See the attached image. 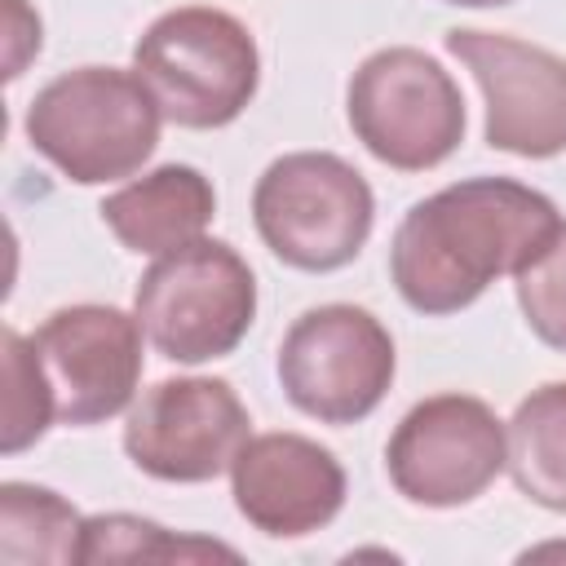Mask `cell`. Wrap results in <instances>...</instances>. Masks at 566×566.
<instances>
[{
    "mask_svg": "<svg viewBox=\"0 0 566 566\" xmlns=\"http://www.w3.org/2000/svg\"><path fill=\"white\" fill-rule=\"evenodd\" d=\"M562 226L557 203L513 177H469L407 208L389 243V279L416 314L469 310L500 274H517Z\"/></svg>",
    "mask_w": 566,
    "mask_h": 566,
    "instance_id": "obj_1",
    "label": "cell"
},
{
    "mask_svg": "<svg viewBox=\"0 0 566 566\" xmlns=\"http://www.w3.org/2000/svg\"><path fill=\"white\" fill-rule=\"evenodd\" d=\"M159 102L137 71L75 66L49 80L27 106V142L71 181L102 186L133 177L159 146Z\"/></svg>",
    "mask_w": 566,
    "mask_h": 566,
    "instance_id": "obj_2",
    "label": "cell"
},
{
    "mask_svg": "<svg viewBox=\"0 0 566 566\" xmlns=\"http://www.w3.org/2000/svg\"><path fill=\"white\" fill-rule=\"evenodd\" d=\"M133 71L155 93L177 128L234 124L261 84V53L252 31L212 4H181L159 13L133 44Z\"/></svg>",
    "mask_w": 566,
    "mask_h": 566,
    "instance_id": "obj_3",
    "label": "cell"
},
{
    "mask_svg": "<svg viewBox=\"0 0 566 566\" xmlns=\"http://www.w3.org/2000/svg\"><path fill=\"white\" fill-rule=\"evenodd\" d=\"M133 314L168 363H208L239 349L256 318V274L226 239L181 243L137 279Z\"/></svg>",
    "mask_w": 566,
    "mask_h": 566,
    "instance_id": "obj_4",
    "label": "cell"
},
{
    "mask_svg": "<svg viewBox=\"0 0 566 566\" xmlns=\"http://www.w3.org/2000/svg\"><path fill=\"white\" fill-rule=\"evenodd\" d=\"M252 221L261 243L283 265L332 274L363 252L376 221V195L340 155L292 150L256 177Z\"/></svg>",
    "mask_w": 566,
    "mask_h": 566,
    "instance_id": "obj_5",
    "label": "cell"
},
{
    "mask_svg": "<svg viewBox=\"0 0 566 566\" xmlns=\"http://www.w3.org/2000/svg\"><path fill=\"white\" fill-rule=\"evenodd\" d=\"M354 137L398 172H424L464 142V97L438 57L411 44L376 49L345 88Z\"/></svg>",
    "mask_w": 566,
    "mask_h": 566,
    "instance_id": "obj_6",
    "label": "cell"
},
{
    "mask_svg": "<svg viewBox=\"0 0 566 566\" xmlns=\"http://www.w3.org/2000/svg\"><path fill=\"white\" fill-rule=\"evenodd\" d=\"M394 336L363 305H314L279 345V385L287 402L318 424L367 420L394 385Z\"/></svg>",
    "mask_w": 566,
    "mask_h": 566,
    "instance_id": "obj_7",
    "label": "cell"
},
{
    "mask_svg": "<svg viewBox=\"0 0 566 566\" xmlns=\"http://www.w3.org/2000/svg\"><path fill=\"white\" fill-rule=\"evenodd\" d=\"M504 464V424L473 394H433L416 402L385 447L394 491L420 509H460L478 500Z\"/></svg>",
    "mask_w": 566,
    "mask_h": 566,
    "instance_id": "obj_8",
    "label": "cell"
},
{
    "mask_svg": "<svg viewBox=\"0 0 566 566\" xmlns=\"http://www.w3.org/2000/svg\"><path fill=\"white\" fill-rule=\"evenodd\" d=\"M248 438V407L221 376L159 380L133 402L124 424L128 460L155 482H212Z\"/></svg>",
    "mask_w": 566,
    "mask_h": 566,
    "instance_id": "obj_9",
    "label": "cell"
},
{
    "mask_svg": "<svg viewBox=\"0 0 566 566\" xmlns=\"http://www.w3.org/2000/svg\"><path fill=\"white\" fill-rule=\"evenodd\" d=\"M142 336L137 314L115 305H66L31 332L57 424L88 429L133 407L142 380Z\"/></svg>",
    "mask_w": 566,
    "mask_h": 566,
    "instance_id": "obj_10",
    "label": "cell"
},
{
    "mask_svg": "<svg viewBox=\"0 0 566 566\" xmlns=\"http://www.w3.org/2000/svg\"><path fill=\"white\" fill-rule=\"evenodd\" d=\"M447 53L460 57L486 102V146L517 159L566 150V62L504 31L451 27Z\"/></svg>",
    "mask_w": 566,
    "mask_h": 566,
    "instance_id": "obj_11",
    "label": "cell"
},
{
    "mask_svg": "<svg viewBox=\"0 0 566 566\" xmlns=\"http://www.w3.org/2000/svg\"><path fill=\"white\" fill-rule=\"evenodd\" d=\"M230 495L252 531L301 539L345 509V469L305 433H252L230 464Z\"/></svg>",
    "mask_w": 566,
    "mask_h": 566,
    "instance_id": "obj_12",
    "label": "cell"
},
{
    "mask_svg": "<svg viewBox=\"0 0 566 566\" xmlns=\"http://www.w3.org/2000/svg\"><path fill=\"white\" fill-rule=\"evenodd\" d=\"M97 212L128 252L164 256L181 243L203 239L217 217V190L190 164H159L155 172L106 195Z\"/></svg>",
    "mask_w": 566,
    "mask_h": 566,
    "instance_id": "obj_13",
    "label": "cell"
},
{
    "mask_svg": "<svg viewBox=\"0 0 566 566\" xmlns=\"http://www.w3.org/2000/svg\"><path fill=\"white\" fill-rule=\"evenodd\" d=\"M513 486L548 513H566V380L531 389L509 420Z\"/></svg>",
    "mask_w": 566,
    "mask_h": 566,
    "instance_id": "obj_14",
    "label": "cell"
},
{
    "mask_svg": "<svg viewBox=\"0 0 566 566\" xmlns=\"http://www.w3.org/2000/svg\"><path fill=\"white\" fill-rule=\"evenodd\" d=\"M84 517L49 486L4 482L0 486V557L9 566H66L80 562Z\"/></svg>",
    "mask_w": 566,
    "mask_h": 566,
    "instance_id": "obj_15",
    "label": "cell"
},
{
    "mask_svg": "<svg viewBox=\"0 0 566 566\" xmlns=\"http://www.w3.org/2000/svg\"><path fill=\"white\" fill-rule=\"evenodd\" d=\"M203 557L239 562V553L230 544L195 539V535H172L168 526H159L150 517H133V513L84 517L80 562H203Z\"/></svg>",
    "mask_w": 566,
    "mask_h": 566,
    "instance_id": "obj_16",
    "label": "cell"
},
{
    "mask_svg": "<svg viewBox=\"0 0 566 566\" xmlns=\"http://www.w3.org/2000/svg\"><path fill=\"white\" fill-rule=\"evenodd\" d=\"M4 433H0V451L18 455L31 442L44 438V429L57 420L53 416V394L49 380L40 371V358L31 349V336L4 327Z\"/></svg>",
    "mask_w": 566,
    "mask_h": 566,
    "instance_id": "obj_17",
    "label": "cell"
},
{
    "mask_svg": "<svg viewBox=\"0 0 566 566\" xmlns=\"http://www.w3.org/2000/svg\"><path fill=\"white\" fill-rule=\"evenodd\" d=\"M513 279H517V305L526 327L548 349L566 354V221Z\"/></svg>",
    "mask_w": 566,
    "mask_h": 566,
    "instance_id": "obj_18",
    "label": "cell"
},
{
    "mask_svg": "<svg viewBox=\"0 0 566 566\" xmlns=\"http://www.w3.org/2000/svg\"><path fill=\"white\" fill-rule=\"evenodd\" d=\"M442 4H460V9H500V4H513V0H442Z\"/></svg>",
    "mask_w": 566,
    "mask_h": 566,
    "instance_id": "obj_19",
    "label": "cell"
}]
</instances>
